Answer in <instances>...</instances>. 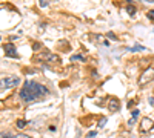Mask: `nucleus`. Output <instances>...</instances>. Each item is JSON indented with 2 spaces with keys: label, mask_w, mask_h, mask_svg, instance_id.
Segmentation results:
<instances>
[{
  "label": "nucleus",
  "mask_w": 154,
  "mask_h": 138,
  "mask_svg": "<svg viewBox=\"0 0 154 138\" xmlns=\"http://www.w3.org/2000/svg\"><path fill=\"white\" fill-rule=\"evenodd\" d=\"M25 86L29 87V89H31L37 97H42V95H48V94H49V91L46 89L45 86L38 84V83H35V81H26V83H25Z\"/></svg>",
  "instance_id": "nucleus-1"
},
{
  "label": "nucleus",
  "mask_w": 154,
  "mask_h": 138,
  "mask_svg": "<svg viewBox=\"0 0 154 138\" xmlns=\"http://www.w3.org/2000/svg\"><path fill=\"white\" fill-rule=\"evenodd\" d=\"M20 98L23 100L25 103H31V101H35V100H37V95H35V94L29 89V87L25 86L23 89L20 91Z\"/></svg>",
  "instance_id": "nucleus-2"
},
{
  "label": "nucleus",
  "mask_w": 154,
  "mask_h": 138,
  "mask_svg": "<svg viewBox=\"0 0 154 138\" xmlns=\"http://www.w3.org/2000/svg\"><path fill=\"white\" fill-rule=\"evenodd\" d=\"M19 77H16V75H9V77L6 78H2V91H5V87L6 89H9V87H14L19 84Z\"/></svg>",
  "instance_id": "nucleus-3"
},
{
  "label": "nucleus",
  "mask_w": 154,
  "mask_h": 138,
  "mask_svg": "<svg viewBox=\"0 0 154 138\" xmlns=\"http://www.w3.org/2000/svg\"><path fill=\"white\" fill-rule=\"evenodd\" d=\"M154 80V69L152 68H148L142 75H140V81H139V84L140 86H143V84H146V83H149V81H152Z\"/></svg>",
  "instance_id": "nucleus-4"
},
{
  "label": "nucleus",
  "mask_w": 154,
  "mask_h": 138,
  "mask_svg": "<svg viewBox=\"0 0 154 138\" xmlns=\"http://www.w3.org/2000/svg\"><path fill=\"white\" fill-rule=\"evenodd\" d=\"M5 52H6V57L17 58V52H16V46H14V45L6 43V45H5Z\"/></svg>",
  "instance_id": "nucleus-5"
},
{
  "label": "nucleus",
  "mask_w": 154,
  "mask_h": 138,
  "mask_svg": "<svg viewBox=\"0 0 154 138\" xmlns=\"http://www.w3.org/2000/svg\"><path fill=\"white\" fill-rule=\"evenodd\" d=\"M152 124H154V123H152L151 118H143V120H142V126H140V132L143 131V134H145L146 131H149V129L152 128Z\"/></svg>",
  "instance_id": "nucleus-6"
},
{
  "label": "nucleus",
  "mask_w": 154,
  "mask_h": 138,
  "mask_svg": "<svg viewBox=\"0 0 154 138\" xmlns=\"http://www.w3.org/2000/svg\"><path fill=\"white\" fill-rule=\"evenodd\" d=\"M108 106H109V110H117L119 109V100H116V98H111L109 100V103H108Z\"/></svg>",
  "instance_id": "nucleus-7"
},
{
  "label": "nucleus",
  "mask_w": 154,
  "mask_h": 138,
  "mask_svg": "<svg viewBox=\"0 0 154 138\" xmlns=\"http://www.w3.org/2000/svg\"><path fill=\"white\" fill-rule=\"evenodd\" d=\"M93 39H94L96 42H99L100 45H105V46H108V45H109V43H108V40L105 39L103 35H93Z\"/></svg>",
  "instance_id": "nucleus-8"
},
{
  "label": "nucleus",
  "mask_w": 154,
  "mask_h": 138,
  "mask_svg": "<svg viewBox=\"0 0 154 138\" xmlns=\"http://www.w3.org/2000/svg\"><path fill=\"white\" fill-rule=\"evenodd\" d=\"M143 49H145V48H143L142 45H137V46L130 48V51H131V52H136V51H143Z\"/></svg>",
  "instance_id": "nucleus-9"
},
{
  "label": "nucleus",
  "mask_w": 154,
  "mask_h": 138,
  "mask_svg": "<svg viewBox=\"0 0 154 138\" xmlns=\"http://www.w3.org/2000/svg\"><path fill=\"white\" fill-rule=\"evenodd\" d=\"M16 135H12V134H9V132H2V135H0V138H14Z\"/></svg>",
  "instance_id": "nucleus-10"
},
{
  "label": "nucleus",
  "mask_w": 154,
  "mask_h": 138,
  "mask_svg": "<svg viewBox=\"0 0 154 138\" xmlns=\"http://www.w3.org/2000/svg\"><path fill=\"white\" fill-rule=\"evenodd\" d=\"M126 11H128V14H130V16H134V14H136L134 6H128V8H126Z\"/></svg>",
  "instance_id": "nucleus-11"
},
{
  "label": "nucleus",
  "mask_w": 154,
  "mask_h": 138,
  "mask_svg": "<svg viewBox=\"0 0 154 138\" xmlns=\"http://www.w3.org/2000/svg\"><path fill=\"white\" fill-rule=\"evenodd\" d=\"M25 126H26V121H23V120H19V121H17V128L23 129Z\"/></svg>",
  "instance_id": "nucleus-12"
},
{
  "label": "nucleus",
  "mask_w": 154,
  "mask_h": 138,
  "mask_svg": "<svg viewBox=\"0 0 154 138\" xmlns=\"http://www.w3.org/2000/svg\"><path fill=\"white\" fill-rule=\"evenodd\" d=\"M72 60H80V61H85V57L77 54V55H74V57H72Z\"/></svg>",
  "instance_id": "nucleus-13"
},
{
  "label": "nucleus",
  "mask_w": 154,
  "mask_h": 138,
  "mask_svg": "<svg viewBox=\"0 0 154 138\" xmlns=\"http://www.w3.org/2000/svg\"><path fill=\"white\" fill-rule=\"evenodd\" d=\"M146 16H148V19H149V20H152V22H154V11H148V14H146Z\"/></svg>",
  "instance_id": "nucleus-14"
},
{
  "label": "nucleus",
  "mask_w": 154,
  "mask_h": 138,
  "mask_svg": "<svg viewBox=\"0 0 154 138\" xmlns=\"http://www.w3.org/2000/svg\"><path fill=\"white\" fill-rule=\"evenodd\" d=\"M14 138H31V137H28V135H25V134H17Z\"/></svg>",
  "instance_id": "nucleus-15"
},
{
  "label": "nucleus",
  "mask_w": 154,
  "mask_h": 138,
  "mask_svg": "<svg viewBox=\"0 0 154 138\" xmlns=\"http://www.w3.org/2000/svg\"><path fill=\"white\" fill-rule=\"evenodd\" d=\"M105 123H106V118H102L100 123H99V126H100V128H103V126H105Z\"/></svg>",
  "instance_id": "nucleus-16"
},
{
  "label": "nucleus",
  "mask_w": 154,
  "mask_h": 138,
  "mask_svg": "<svg viewBox=\"0 0 154 138\" xmlns=\"http://www.w3.org/2000/svg\"><path fill=\"white\" fill-rule=\"evenodd\" d=\"M96 135H97V132L93 131V132H89V134H88V138H93V137H96Z\"/></svg>",
  "instance_id": "nucleus-17"
},
{
  "label": "nucleus",
  "mask_w": 154,
  "mask_h": 138,
  "mask_svg": "<svg viewBox=\"0 0 154 138\" xmlns=\"http://www.w3.org/2000/svg\"><path fill=\"white\" fill-rule=\"evenodd\" d=\"M40 6H48V0H40Z\"/></svg>",
  "instance_id": "nucleus-18"
},
{
  "label": "nucleus",
  "mask_w": 154,
  "mask_h": 138,
  "mask_svg": "<svg viewBox=\"0 0 154 138\" xmlns=\"http://www.w3.org/2000/svg\"><path fill=\"white\" fill-rule=\"evenodd\" d=\"M133 117H134V118H136V117H139V110H137V109H134V110H133Z\"/></svg>",
  "instance_id": "nucleus-19"
},
{
  "label": "nucleus",
  "mask_w": 154,
  "mask_h": 138,
  "mask_svg": "<svg viewBox=\"0 0 154 138\" xmlns=\"http://www.w3.org/2000/svg\"><path fill=\"white\" fill-rule=\"evenodd\" d=\"M134 123H136V118H133V120H130V121H128V124H130V126H133Z\"/></svg>",
  "instance_id": "nucleus-20"
},
{
  "label": "nucleus",
  "mask_w": 154,
  "mask_h": 138,
  "mask_svg": "<svg viewBox=\"0 0 154 138\" xmlns=\"http://www.w3.org/2000/svg\"><path fill=\"white\" fill-rule=\"evenodd\" d=\"M108 37H109V39H116V35L112 32H108Z\"/></svg>",
  "instance_id": "nucleus-21"
},
{
  "label": "nucleus",
  "mask_w": 154,
  "mask_h": 138,
  "mask_svg": "<svg viewBox=\"0 0 154 138\" xmlns=\"http://www.w3.org/2000/svg\"><path fill=\"white\" fill-rule=\"evenodd\" d=\"M148 2H154V0H148Z\"/></svg>",
  "instance_id": "nucleus-22"
}]
</instances>
